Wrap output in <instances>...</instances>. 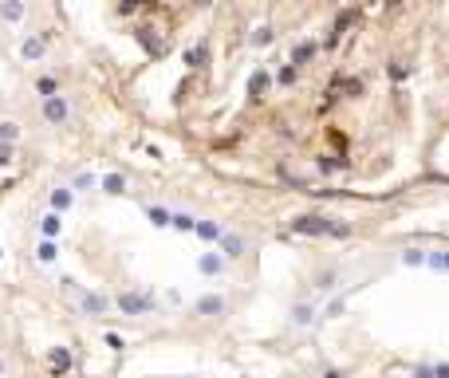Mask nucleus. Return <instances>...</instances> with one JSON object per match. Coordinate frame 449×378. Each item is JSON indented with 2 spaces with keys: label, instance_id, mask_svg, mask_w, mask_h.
Returning a JSON list of instances; mask_svg holds the SVG:
<instances>
[{
  "label": "nucleus",
  "instance_id": "obj_1",
  "mask_svg": "<svg viewBox=\"0 0 449 378\" xmlns=\"http://www.w3.org/2000/svg\"><path fill=\"white\" fill-rule=\"evenodd\" d=\"M292 233L299 237H335V240H347L351 237V225L339 217H323V213H304V217L292 221Z\"/></svg>",
  "mask_w": 449,
  "mask_h": 378
},
{
  "label": "nucleus",
  "instance_id": "obj_2",
  "mask_svg": "<svg viewBox=\"0 0 449 378\" xmlns=\"http://www.w3.org/2000/svg\"><path fill=\"white\" fill-rule=\"evenodd\" d=\"M115 304H119L122 315H150V311H154V299H150L146 292H122Z\"/></svg>",
  "mask_w": 449,
  "mask_h": 378
},
{
  "label": "nucleus",
  "instance_id": "obj_3",
  "mask_svg": "<svg viewBox=\"0 0 449 378\" xmlns=\"http://www.w3.org/2000/svg\"><path fill=\"white\" fill-rule=\"evenodd\" d=\"M67 119H71V103L63 99V95L44 99V122H48V126H67Z\"/></svg>",
  "mask_w": 449,
  "mask_h": 378
},
{
  "label": "nucleus",
  "instance_id": "obj_4",
  "mask_svg": "<svg viewBox=\"0 0 449 378\" xmlns=\"http://www.w3.org/2000/svg\"><path fill=\"white\" fill-rule=\"evenodd\" d=\"M225 311H229V299L225 296H201L193 304V315H201V319H221Z\"/></svg>",
  "mask_w": 449,
  "mask_h": 378
},
{
  "label": "nucleus",
  "instance_id": "obj_5",
  "mask_svg": "<svg viewBox=\"0 0 449 378\" xmlns=\"http://www.w3.org/2000/svg\"><path fill=\"white\" fill-rule=\"evenodd\" d=\"M225 268H229V256L225 252H201L197 256V272L201 276H225Z\"/></svg>",
  "mask_w": 449,
  "mask_h": 378
},
{
  "label": "nucleus",
  "instance_id": "obj_6",
  "mask_svg": "<svg viewBox=\"0 0 449 378\" xmlns=\"http://www.w3.org/2000/svg\"><path fill=\"white\" fill-rule=\"evenodd\" d=\"M48 367L56 370V374H71V367H75V355H71V347H51V351H48Z\"/></svg>",
  "mask_w": 449,
  "mask_h": 378
},
{
  "label": "nucleus",
  "instance_id": "obj_7",
  "mask_svg": "<svg viewBox=\"0 0 449 378\" xmlns=\"http://www.w3.org/2000/svg\"><path fill=\"white\" fill-rule=\"evenodd\" d=\"M197 240H205V245H221V237H225V225H221V221H197Z\"/></svg>",
  "mask_w": 449,
  "mask_h": 378
},
{
  "label": "nucleus",
  "instance_id": "obj_8",
  "mask_svg": "<svg viewBox=\"0 0 449 378\" xmlns=\"http://www.w3.org/2000/svg\"><path fill=\"white\" fill-rule=\"evenodd\" d=\"M268 87H272V75H268V71H252V79H249V99L260 103L264 95H268Z\"/></svg>",
  "mask_w": 449,
  "mask_h": 378
},
{
  "label": "nucleus",
  "instance_id": "obj_9",
  "mask_svg": "<svg viewBox=\"0 0 449 378\" xmlns=\"http://www.w3.org/2000/svg\"><path fill=\"white\" fill-rule=\"evenodd\" d=\"M292 323H296V327H311V323H315V304H308V299L292 304Z\"/></svg>",
  "mask_w": 449,
  "mask_h": 378
},
{
  "label": "nucleus",
  "instance_id": "obj_10",
  "mask_svg": "<svg viewBox=\"0 0 449 378\" xmlns=\"http://www.w3.org/2000/svg\"><path fill=\"white\" fill-rule=\"evenodd\" d=\"M71 201H75V189H71V185H56V189H51V209H56V213H67Z\"/></svg>",
  "mask_w": 449,
  "mask_h": 378
},
{
  "label": "nucleus",
  "instance_id": "obj_11",
  "mask_svg": "<svg viewBox=\"0 0 449 378\" xmlns=\"http://www.w3.org/2000/svg\"><path fill=\"white\" fill-rule=\"evenodd\" d=\"M315 51H320V44H315V40H299L296 48H292V63H296V67H304L308 60H315Z\"/></svg>",
  "mask_w": 449,
  "mask_h": 378
},
{
  "label": "nucleus",
  "instance_id": "obj_12",
  "mask_svg": "<svg viewBox=\"0 0 449 378\" xmlns=\"http://www.w3.org/2000/svg\"><path fill=\"white\" fill-rule=\"evenodd\" d=\"M221 252L229 260L245 256V237H240V233H225V237H221Z\"/></svg>",
  "mask_w": 449,
  "mask_h": 378
},
{
  "label": "nucleus",
  "instance_id": "obj_13",
  "mask_svg": "<svg viewBox=\"0 0 449 378\" xmlns=\"http://www.w3.org/2000/svg\"><path fill=\"white\" fill-rule=\"evenodd\" d=\"M79 308L87 311V315H107V308H110V299H107V296H95V292H87V296L79 299Z\"/></svg>",
  "mask_w": 449,
  "mask_h": 378
},
{
  "label": "nucleus",
  "instance_id": "obj_14",
  "mask_svg": "<svg viewBox=\"0 0 449 378\" xmlns=\"http://www.w3.org/2000/svg\"><path fill=\"white\" fill-rule=\"evenodd\" d=\"M0 20L4 24H20L24 20V0H0Z\"/></svg>",
  "mask_w": 449,
  "mask_h": 378
},
{
  "label": "nucleus",
  "instance_id": "obj_15",
  "mask_svg": "<svg viewBox=\"0 0 449 378\" xmlns=\"http://www.w3.org/2000/svg\"><path fill=\"white\" fill-rule=\"evenodd\" d=\"M44 48H48L44 36H28V40L20 44V56H24V60H44Z\"/></svg>",
  "mask_w": 449,
  "mask_h": 378
},
{
  "label": "nucleus",
  "instance_id": "obj_16",
  "mask_svg": "<svg viewBox=\"0 0 449 378\" xmlns=\"http://www.w3.org/2000/svg\"><path fill=\"white\" fill-rule=\"evenodd\" d=\"M40 233H44V237H60V233H63V213L51 209L48 217H40Z\"/></svg>",
  "mask_w": 449,
  "mask_h": 378
},
{
  "label": "nucleus",
  "instance_id": "obj_17",
  "mask_svg": "<svg viewBox=\"0 0 449 378\" xmlns=\"http://www.w3.org/2000/svg\"><path fill=\"white\" fill-rule=\"evenodd\" d=\"M99 185H103V178H95L91 169H83V174L71 178V189H83V193H91V189H99Z\"/></svg>",
  "mask_w": 449,
  "mask_h": 378
},
{
  "label": "nucleus",
  "instance_id": "obj_18",
  "mask_svg": "<svg viewBox=\"0 0 449 378\" xmlns=\"http://www.w3.org/2000/svg\"><path fill=\"white\" fill-rule=\"evenodd\" d=\"M150 32H154V28H138V40H142V48H146L150 56H162V51H166V44H162L158 36H150Z\"/></svg>",
  "mask_w": 449,
  "mask_h": 378
},
{
  "label": "nucleus",
  "instance_id": "obj_19",
  "mask_svg": "<svg viewBox=\"0 0 449 378\" xmlns=\"http://www.w3.org/2000/svg\"><path fill=\"white\" fill-rule=\"evenodd\" d=\"M103 193H110V197L126 193V178H122V174H107V178H103Z\"/></svg>",
  "mask_w": 449,
  "mask_h": 378
},
{
  "label": "nucleus",
  "instance_id": "obj_20",
  "mask_svg": "<svg viewBox=\"0 0 449 378\" xmlns=\"http://www.w3.org/2000/svg\"><path fill=\"white\" fill-rule=\"evenodd\" d=\"M146 217H150V225H154V229H166V225L174 221V213H170V209H162V205H150Z\"/></svg>",
  "mask_w": 449,
  "mask_h": 378
},
{
  "label": "nucleus",
  "instance_id": "obj_21",
  "mask_svg": "<svg viewBox=\"0 0 449 378\" xmlns=\"http://www.w3.org/2000/svg\"><path fill=\"white\" fill-rule=\"evenodd\" d=\"M36 256H40L44 264H51V260L60 256V245H56V237H44V245L36 249Z\"/></svg>",
  "mask_w": 449,
  "mask_h": 378
},
{
  "label": "nucleus",
  "instance_id": "obj_22",
  "mask_svg": "<svg viewBox=\"0 0 449 378\" xmlns=\"http://www.w3.org/2000/svg\"><path fill=\"white\" fill-rule=\"evenodd\" d=\"M426 260H429L426 249H406V252H402V264H406V268H422Z\"/></svg>",
  "mask_w": 449,
  "mask_h": 378
},
{
  "label": "nucleus",
  "instance_id": "obj_23",
  "mask_svg": "<svg viewBox=\"0 0 449 378\" xmlns=\"http://www.w3.org/2000/svg\"><path fill=\"white\" fill-rule=\"evenodd\" d=\"M170 225H174L178 233H193V229H197V217H193V213H174Z\"/></svg>",
  "mask_w": 449,
  "mask_h": 378
},
{
  "label": "nucleus",
  "instance_id": "obj_24",
  "mask_svg": "<svg viewBox=\"0 0 449 378\" xmlns=\"http://www.w3.org/2000/svg\"><path fill=\"white\" fill-rule=\"evenodd\" d=\"M296 79H299V67H296V63H284V67L276 71V83H280V87H292Z\"/></svg>",
  "mask_w": 449,
  "mask_h": 378
},
{
  "label": "nucleus",
  "instance_id": "obj_25",
  "mask_svg": "<svg viewBox=\"0 0 449 378\" xmlns=\"http://www.w3.org/2000/svg\"><path fill=\"white\" fill-rule=\"evenodd\" d=\"M36 91H40L44 99H51V95H60V79H51V75H40V79H36Z\"/></svg>",
  "mask_w": 449,
  "mask_h": 378
},
{
  "label": "nucleus",
  "instance_id": "obj_26",
  "mask_svg": "<svg viewBox=\"0 0 449 378\" xmlns=\"http://www.w3.org/2000/svg\"><path fill=\"white\" fill-rule=\"evenodd\" d=\"M343 311H347V296H335V299H327V308H323V319H339Z\"/></svg>",
  "mask_w": 449,
  "mask_h": 378
},
{
  "label": "nucleus",
  "instance_id": "obj_27",
  "mask_svg": "<svg viewBox=\"0 0 449 378\" xmlns=\"http://www.w3.org/2000/svg\"><path fill=\"white\" fill-rule=\"evenodd\" d=\"M272 40H276V32H272L268 24H260V28L252 32V48H268Z\"/></svg>",
  "mask_w": 449,
  "mask_h": 378
},
{
  "label": "nucleus",
  "instance_id": "obj_28",
  "mask_svg": "<svg viewBox=\"0 0 449 378\" xmlns=\"http://www.w3.org/2000/svg\"><path fill=\"white\" fill-rule=\"evenodd\" d=\"M335 280H339V272H335V268H323L320 276H315V288H320V292H331V288H335Z\"/></svg>",
  "mask_w": 449,
  "mask_h": 378
},
{
  "label": "nucleus",
  "instance_id": "obj_29",
  "mask_svg": "<svg viewBox=\"0 0 449 378\" xmlns=\"http://www.w3.org/2000/svg\"><path fill=\"white\" fill-rule=\"evenodd\" d=\"M426 268H434V272H449V249H445V252H429Z\"/></svg>",
  "mask_w": 449,
  "mask_h": 378
},
{
  "label": "nucleus",
  "instance_id": "obj_30",
  "mask_svg": "<svg viewBox=\"0 0 449 378\" xmlns=\"http://www.w3.org/2000/svg\"><path fill=\"white\" fill-rule=\"evenodd\" d=\"M205 56H209V48H205V44H197V48L186 51V63H190V67H201V63H205Z\"/></svg>",
  "mask_w": 449,
  "mask_h": 378
},
{
  "label": "nucleus",
  "instance_id": "obj_31",
  "mask_svg": "<svg viewBox=\"0 0 449 378\" xmlns=\"http://www.w3.org/2000/svg\"><path fill=\"white\" fill-rule=\"evenodd\" d=\"M20 138V126L16 122H0V142H16Z\"/></svg>",
  "mask_w": 449,
  "mask_h": 378
},
{
  "label": "nucleus",
  "instance_id": "obj_32",
  "mask_svg": "<svg viewBox=\"0 0 449 378\" xmlns=\"http://www.w3.org/2000/svg\"><path fill=\"white\" fill-rule=\"evenodd\" d=\"M410 374H414V378H438V367H434V363H418Z\"/></svg>",
  "mask_w": 449,
  "mask_h": 378
},
{
  "label": "nucleus",
  "instance_id": "obj_33",
  "mask_svg": "<svg viewBox=\"0 0 449 378\" xmlns=\"http://www.w3.org/2000/svg\"><path fill=\"white\" fill-rule=\"evenodd\" d=\"M386 75H390L394 83H402V79L410 75V67H406V63H390V67H386Z\"/></svg>",
  "mask_w": 449,
  "mask_h": 378
},
{
  "label": "nucleus",
  "instance_id": "obj_34",
  "mask_svg": "<svg viewBox=\"0 0 449 378\" xmlns=\"http://www.w3.org/2000/svg\"><path fill=\"white\" fill-rule=\"evenodd\" d=\"M315 166H320V174H335V169H339V162H331L327 154H323V158L315 162Z\"/></svg>",
  "mask_w": 449,
  "mask_h": 378
},
{
  "label": "nucleus",
  "instance_id": "obj_35",
  "mask_svg": "<svg viewBox=\"0 0 449 378\" xmlns=\"http://www.w3.org/2000/svg\"><path fill=\"white\" fill-rule=\"evenodd\" d=\"M12 162V142H0V166H8Z\"/></svg>",
  "mask_w": 449,
  "mask_h": 378
},
{
  "label": "nucleus",
  "instance_id": "obj_36",
  "mask_svg": "<svg viewBox=\"0 0 449 378\" xmlns=\"http://www.w3.org/2000/svg\"><path fill=\"white\" fill-rule=\"evenodd\" d=\"M107 347H110V351H122V347H126V343H122V339L115 335V331H107Z\"/></svg>",
  "mask_w": 449,
  "mask_h": 378
},
{
  "label": "nucleus",
  "instance_id": "obj_37",
  "mask_svg": "<svg viewBox=\"0 0 449 378\" xmlns=\"http://www.w3.org/2000/svg\"><path fill=\"white\" fill-rule=\"evenodd\" d=\"M438 367V378H449V363H434Z\"/></svg>",
  "mask_w": 449,
  "mask_h": 378
},
{
  "label": "nucleus",
  "instance_id": "obj_38",
  "mask_svg": "<svg viewBox=\"0 0 449 378\" xmlns=\"http://www.w3.org/2000/svg\"><path fill=\"white\" fill-rule=\"evenodd\" d=\"M323 378H343V370H335V367H331V370H323Z\"/></svg>",
  "mask_w": 449,
  "mask_h": 378
},
{
  "label": "nucleus",
  "instance_id": "obj_39",
  "mask_svg": "<svg viewBox=\"0 0 449 378\" xmlns=\"http://www.w3.org/2000/svg\"><path fill=\"white\" fill-rule=\"evenodd\" d=\"M193 4H197V8H209V4H213V0H193Z\"/></svg>",
  "mask_w": 449,
  "mask_h": 378
},
{
  "label": "nucleus",
  "instance_id": "obj_40",
  "mask_svg": "<svg viewBox=\"0 0 449 378\" xmlns=\"http://www.w3.org/2000/svg\"><path fill=\"white\" fill-rule=\"evenodd\" d=\"M0 378H4V358H0Z\"/></svg>",
  "mask_w": 449,
  "mask_h": 378
},
{
  "label": "nucleus",
  "instance_id": "obj_41",
  "mask_svg": "<svg viewBox=\"0 0 449 378\" xmlns=\"http://www.w3.org/2000/svg\"><path fill=\"white\" fill-rule=\"evenodd\" d=\"M0 256H4V249H0Z\"/></svg>",
  "mask_w": 449,
  "mask_h": 378
}]
</instances>
